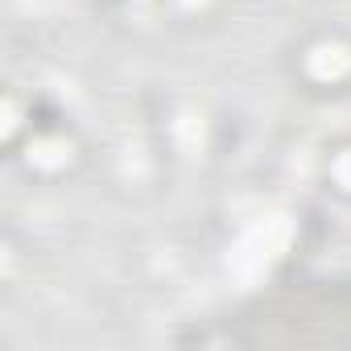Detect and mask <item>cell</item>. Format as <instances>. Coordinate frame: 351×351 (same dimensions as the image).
Here are the masks:
<instances>
[{
  "instance_id": "2",
  "label": "cell",
  "mask_w": 351,
  "mask_h": 351,
  "mask_svg": "<svg viewBox=\"0 0 351 351\" xmlns=\"http://www.w3.org/2000/svg\"><path fill=\"white\" fill-rule=\"evenodd\" d=\"M306 66H310L314 79H343V75L351 71V54H347L339 42H322V46L310 50Z\"/></svg>"
},
{
  "instance_id": "3",
  "label": "cell",
  "mask_w": 351,
  "mask_h": 351,
  "mask_svg": "<svg viewBox=\"0 0 351 351\" xmlns=\"http://www.w3.org/2000/svg\"><path fill=\"white\" fill-rule=\"evenodd\" d=\"M66 157H71V145H66V141H58V136H42V141H34V145H29V161H34V165H42V169L66 165Z\"/></svg>"
},
{
  "instance_id": "6",
  "label": "cell",
  "mask_w": 351,
  "mask_h": 351,
  "mask_svg": "<svg viewBox=\"0 0 351 351\" xmlns=\"http://www.w3.org/2000/svg\"><path fill=\"white\" fill-rule=\"evenodd\" d=\"M13 128H17V104L9 99L5 104V132H13Z\"/></svg>"
},
{
  "instance_id": "1",
  "label": "cell",
  "mask_w": 351,
  "mask_h": 351,
  "mask_svg": "<svg viewBox=\"0 0 351 351\" xmlns=\"http://www.w3.org/2000/svg\"><path fill=\"white\" fill-rule=\"evenodd\" d=\"M289 240H293V223L285 219V215H269V219H256L240 240H236V248H232V273L236 277H244V281H252V277H261L285 248H289Z\"/></svg>"
},
{
  "instance_id": "4",
  "label": "cell",
  "mask_w": 351,
  "mask_h": 351,
  "mask_svg": "<svg viewBox=\"0 0 351 351\" xmlns=\"http://www.w3.org/2000/svg\"><path fill=\"white\" fill-rule=\"evenodd\" d=\"M178 141H182L186 149H199V145H203V120H199V116H182V120H178Z\"/></svg>"
},
{
  "instance_id": "5",
  "label": "cell",
  "mask_w": 351,
  "mask_h": 351,
  "mask_svg": "<svg viewBox=\"0 0 351 351\" xmlns=\"http://www.w3.org/2000/svg\"><path fill=\"white\" fill-rule=\"evenodd\" d=\"M335 178L351 191V149H347V153H339V161H335Z\"/></svg>"
}]
</instances>
